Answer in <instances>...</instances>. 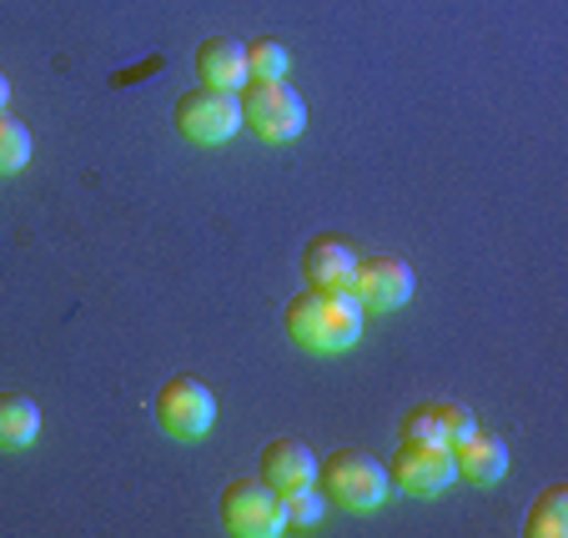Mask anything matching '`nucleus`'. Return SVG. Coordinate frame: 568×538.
<instances>
[{"label":"nucleus","instance_id":"dca6fc26","mask_svg":"<svg viewBox=\"0 0 568 538\" xmlns=\"http://www.w3.org/2000/svg\"><path fill=\"white\" fill-rule=\"evenodd\" d=\"M287 71H292V55L282 41H272V35L247 41V75L252 81H287Z\"/></svg>","mask_w":568,"mask_h":538},{"label":"nucleus","instance_id":"f8f14e48","mask_svg":"<svg viewBox=\"0 0 568 538\" xmlns=\"http://www.w3.org/2000/svg\"><path fill=\"white\" fill-rule=\"evenodd\" d=\"M478 428V418H473L468 403H418V408H408V418H403V438H428V443H458L468 438V433Z\"/></svg>","mask_w":568,"mask_h":538},{"label":"nucleus","instance_id":"f3484780","mask_svg":"<svg viewBox=\"0 0 568 538\" xmlns=\"http://www.w3.org/2000/svg\"><path fill=\"white\" fill-rule=\"evenodd\" d=\"M26 162H31V131L11 111H0V176L26 172Z\"/></svg>","mask_w":568,"mask_h":538},{"label":"nucleus","instance_id":"9d476101","mask_svg":"<svg viewBox=\"0 0 568 538\" xmlns=\"http://www.w3.org/2000/svg\"><path fill=\"white\" fill-rule=\"evenodd\" d=\"M453 464H458V478H468V484H478V488H494V484H504V474H508V443L498 438V433L473 428L468 438L453 443Z\"/></svg>","mask_w":568,"mask_h":538},{"label":"nucleus","instance_id":"2eb2a0df","mask_svg":"<svg viewBox=\"0 0 568 538\" xmlns=\"http://www.w3.org/2000/svg\"><path fill=\"white\" fill-rule=\"evenodd\" d=\"M528 538H564L568 534V488L554 484L538 494V504L528 508V524H524Z\"/></svg>","mask_w":568,"mask_h":538},{"label":"nucleus","instance_id":"4468645a","mask_svg":"<svg viewBox=\"0 0 568 538\" xmlns=\"http://www.w3.org/2000/svg\"><path fill=\"white\" fill-rule=\"evenodd\" d=\"M41 438V408L26 393H0V453H21Z\"/></svg>","mask_w":568,"mask_h":538},{"label":"nucleus","instance_id":"0eeeda50","mask_svg":"<svg viewBox=\"0 0 568 538\" xmlns=\"http://www.w3.org/2000/svg\"><path fill=\"white\" fill-rule=\"evenodd\" d=\"M222 524L236 538H277L287 534L282 518V494L267 488L262 478H232L222 494Z\"/></svg>","mask_w":568,"mask_h":538},{"label":"nucleus","instance_id":"423d86ee","mask_svg":"<svg viewBox=\"0 0 568 538\" xmlns=\"http://www.w3.org/2000/svg\"><path fill=\"white\" fill-rule=\"evenodd\" d=\"M156 423L166 438L176 443H196L216 428V393L206 388L202 377H172L156 393Z\"/></svg>","mask_w":568,"mask_h":538},{"label":"nucleus","instance_id":"a211bd4d","mask_svg":"<svg viewBox=\"0 0 568 538\" xmlns=\"http://www.w3.org/2000/svg\"><path fill=\"white\" fill-rule=\"evenodd\" d=\"M322 514H327V504H322L317 488H297V494L282 498V518H287V528H297V534L317 528V524H322Z\"/></svg>","mask_w":568,"mask_h":538},{"label":"nucleus","instance_id":"f03ea898","mask_svg":"<svg viewBox=\"0 0 568 538\" xmlns=\"http://www.w3.org/2000/svg\"><path fill=\"white\" fill-rule=\"evenodd\" d=\"M317 484H322V498L347 508V514H373L393 494L387 468L377 464L373 453H357V448H337L327 464H317Z\"/></svg>","mask_w":568,"mask_h":538},{"label":"nucleus","instance_id":"6e6552de","mask_svg":"<svg viewBox=\"0 0 568 538\" xmlns=\"http://www.w3.org/2000/svg\"><path fill=\"white\" fill-rule=\"evenodd\" d=\"M418 277H413L408 262L397 257H357V272H353V297L363 302V313H397L403 302L413 297Z\"/></svg>","mask_w":568,"mask_h":538},{"label":"nucleus","instance_id":"7ed1b4c3","mask_svg":"<svg viewBox=\"0 0 568 538\" xmlns=\"http://www.w3.org/2000/svg\"><path fill=\"white\" fill-rule=\"evenodd\" d=\"M242 126L262 141H297L302 126H307V106L302 97L287 87V81H252L242 87Z\"/></svg>","mask_w":568,"mask_h":538},{"label":"nucleus","instance_id":"6ab92c4d","mask_svg":"<svg viewBox=\"0 0 568 538\" xmlns=\"http://www.w3.org/2000/svg\"><path fill=\"white\" fill-rule=\"evenodd\" d=\"M6 106H11V75L0 71V111H6Z\"/></svg>","mask_w":568,"mask_h":538},{"label":"nucleus","instance_id":"39448f33","mask_svg":"<svg viewBox=\"0 0 568 538\" xmlns=\"http://www.w3.org/2000/svg\"><path fill=\"white\" fill-rule=\"evenodd\" d=\"M176 131L196 146H222L242 131V97L222 87H196L176 101Z\"/></svg>","mask_w":568,"mask_h":538},{"label":"nucleus","instance_id":"1a4fd4ad","mask_svg":"<svg viewBox=\"0 0 568 538\" xmlns=\"http://www.w3.org/2000/svg\"><path fill=\"white\" fill-rule=\"evenodd\" d=\"M262 484L277 488L282 498L297 494V488H317V453L297 438H277L262 453Z\"/></svg>","mask_w":568,"mask_h":538},{"label":"nucleus","instance_id":"20e7f679","mask_svg":"<svg viewBox=\"0 0 568 538\" xmlns=\"http://www.w3.org/2000/svg\"><path fill=\"white\" fill-rule=\"evenodd\" d=\"M387 484L403 488L413 498H438L458 484V464H453L448 443H428V438H403L393 448L387 464Z\"/></svg>","mask_w":568,"mask_h":538},{"label":"nucleus","instance_id":"ddd939ff","mask_svg":"<svg viewBox=\"0 0 568 538\" xmlns=\"http://www.w3.org/2000/svg\"><path fill=\"white\" fill-rule=\"evenodd\" d=\"M196 75L202 87H222V91H242L247 87V45L232 35H212L196 45Z\"/></svg>","mask_w":568,"mask_h":538},{"label":"nucleus","instance_id":"9b49d317","mask_svg":"<svg viewBox=\"0 0 568 538\" xmlns=\"http://www.w3.org/2000/svg\"><path fill=\"white\" fill-rule=\"evenodd\" d=\"M353 272H357V252L343 237H312L307 252H302V282L307 287L353 292Z\"/></svg>","mask_w":568,"mask_h":538},{"label":"nucleus","instance_id":"f257e3e1","mask_svg":"<svg viewBox=\"0 0 568 538\" xmlns=\"http://www.w3.org/2000/svg\"><path fill=\"white\" fill-rule=\"evenodd\" d=\"M287 337L307 353H347V347L363 337V302L353 292H327V287H302L297 297L287 302Z\"/></svg>","mask_w":568,"mask_h":538}]
</instances>
